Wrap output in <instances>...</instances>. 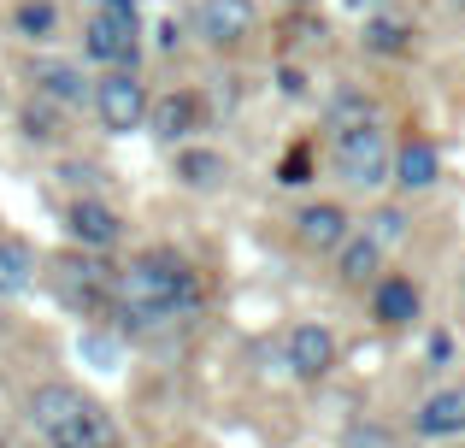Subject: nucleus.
Masks as SVG:
<instances>
[{
	"label": "nucleus",
	"instance_id": "1",
	"mask_svg": "<svg viewBox=\"0 0 465 448\" xmlns=\"http://www.w3.org/2000/svg\"><path fill=\"white\" fill-rule=\"evenodd\" d=\"M113 307L130 324L153 331V324H171V319L201 307V284H194V272L177 254H142V260H130L113 277Z\"/></svg>",
	"mask_w": 465,
	"mask_h": 448
},
{
	"label": "nucleus",
	"instance_id": "2",
	"mask_svg": "<svg viewBox=\"0 0 465 448\" xmlns=\"http://www.w3.org/2000/svg\"><path fill=\"white\" fill-rule=\"evenodd\" d=\"M30 425L42 431L47 448H113L118 443L106 407L77 395V390H65V383H42L30 395Z\"/></svg>",
	"mask_w": 465,
	"mask_h": 448
},
{
	"label": "nucleus",
	"instance_id": "3",
	"mask_svg": "<svg viewBox=\"0 0 465 448\" xmlns=\"http://www.w3.org/2000/svg\"><path fill=\"white\" fill-rule=\"evenodd\" d=\"M336 177H341V184H353V189H377V184L395 177L389 142H383V130H377L371 118L336 130Z\"/></svg>",
	"mask_w": 465,
	"mask_h": 448
},
{
	"label": "nucleus",
	"instance_id": "4",
	"mask_svg": "<svg viewBox=\"0 0 465 448\" xmlns=\"http://www.w3.org/2000/svg\"><path fill=\"white\" fill-rule=\"evenodd\" d=\"M89 59L101 65H136V0H101L89 18Z\"/></svg>",
	"mask_w": 465,
	"mask_h": 448
},
{
	"label": "nucleus",
	"instance_id": "5",
	"mask_svg": "<svg viewBox=\"0 0 465 448\" xmlns=\"http://www.w3.org/2000/svg\"><path fill=\"white\" fill-rule=\"evenodd\" d=\"M94 113H101L106 130H118V136H124V130H136L142 118H148V89H142L130 71H113V77L94 89Z\"/></svg>",
	"mask_w": 465,
	"mask_h": 448
},
{
	"label": "nucleus",
	"instance_id": "6",
	"mask_svg": "<svg viewBox=\"0 0 465 448\" xmlns=\"http://www.w3.org/2000/svg\"><path fill=\"white\" fill-rule=\"evenodd\" d=\"M54 289H59V301H71V307H106V301H113V272L94 265V260H59Z\"/></svg>",
	"mask_w": 465,
	"mask_h": 448
},
{
	"label": "nucleus",
	"instance_id": "7",
	"mask_svg": "<svg viewBox=\"0 0 465 448\" xmlns=\"http://www.w3.org/2000/svg\"><path fill=\"white\" fill-rule=\"evenodd\" d=\"M201 35L218 47H236L242 35L253 30V0H201Z\"/></svg>",
	"mask_w": 465,
	"mask_h": 448
},
{
	"label": "nucleus",
	"instance_id": "8",
	"mask_svg": "<svg viewBox=\"0 0 465 448\" xmlns=\"http://www.w3.org/2000/svg\"><path fill=\"white\" fill-rule=\"evenodd\" d=\"M289 366H295V378H324L336 366V336L324 324H295L289 331Z\"/></svg>",
	"mask_w": 465,
	"mask_h": 448
},
{
	"label": "nucleus",
	"instance_id": "9",
	"mask_svg": "<svg viewBox=\"0 0 465 448\" xmlns=\"http://www.w3.org/2000/svg\"><path fill=\"white\" fill-rule=\"evenodd\" d=\"M412 425H419V437H460L465 431V390L430 395V402L412 413Z\"/></svg>",
	"mask_w": 465,
	"mask_h": 448
},
{
	"label": "nucleus",
	"instance_id": "10",
	"mask_svg": "<svg viewBox=\"0 0 465 448\" xmlns=\"http://www.w3.org/2000/svg\"><path fill=\"white\" fill-rule=\"evenodd\" d=\"M148 124H153L159 142H183L194 124H201V101H194V95H165V101L148 106Z\"/></svg>",
	"mask_w": 465,
	"mask_h": 448
},
{
	"label": "nucleus",
	"instance_id": "11",
	"mask_svg": "<svg viewBox=\"0 0 465 448\" xmlns=\"http://www.w3.org/2000/svg\"><path fill=\"white\" fill-rule=\"evenodd\" d=\"M65 224H71V236H77L83 248H113L118 242V213L101 207V201H77V207L65 213Z\"/></svg>",
	"mask_w": 465,
	"mask_h": 448
},
{
	"label": "nucleus",
	"instance_id": "12",
	"mask_svg": "<svg viewBox=\"0 0 465 448\" xmlns=\"http://www.w3.org/2000/svg\"><path fill=\"white\" fill-rule=\"evenodd\" d=\"M436 172H442V160H436L430 142H407V148L395 154V184L401 189H430Z\"/></svg>",
	"mask_w": 465,
	"mask_h": 448
},
{
	"label": "nucleus",
	"instance_id": "13",
	"mask_svg": "<svg viewBox=\"0 0 465 448\" xmlns=\"http://www.w3.org/2000/svg\"><path fill=\"white\" fill-rule=\"evenodd\" d=\"M30 277H35V254L24 248V242L0 236V301L24 295V289H30Z\"/></svg>",
	"mask_w": 465,
	"mask_h": 448
},
{
	"label": "nucleus",
	"instance_id": "14",
	"mask_svg": "<svg viewBox=\"0 0 465 448\" xmlns=\"http://www.w3.org/2000/svg\"><path fill=\"white\" fill-rule=\"evenodd\" d=\"M295 224H301V242H307V248H336V242L348 236V213L330 207V201L324 207H307Z\"/></svg>",
	"mask_w": 465,
	"mask_h": 448
},
{
	"label": "nucleus",
	"instance_id": "15",
	"mask_svg": "<svg viewBox=\"0 0 465 448\" xmlns=\"http://www.w3.org/2000/svg\"><path fill=\"white\" fill-rule=\"evenodd\" d=\"M412 313H419V289H412L407 277H389V284L377 289V319L383 324H407Z\"/></svg>",
	"mask_w": 465,
	"mask_h": 448
},
{
	"label": "nucleus",
	"instance_id": "16",
	"mask_svg": "<svg viewBox=\"0 0 465 448\" xmlns=\"http://www.w3.org/2000/svg\"><path fill=\"white\" fill-rule=\"evenodd\" d=\"M377 254H383L377 236H353L348 248H341V277H348V284H365V277L377 272Z\"/></svg>",
	"mask_w": 465,
	"mask_h": 448
},
{
	"label": "nucleus",
	"instance_id": "17",
	"mask_svg": "<svg viewBox=\"0 0 465 448\" xmlns=\"http://www.w3.org/2000/svg\"><path fill=\"white\" fill-rule=\"evenodd\" d=\"M365 47H371V54H407L412 30L395 24V18H371V24H365Z\"/></svg>",
	"mask_w": 465,
	"mask_h": 448
},
{
	"label": "nucleus",
	"instance_id": "18",
	"mask_svg": "<svg viewBox=\"0 0 465 448\" xmlns=\"http://www.w3.org/2000/svg\"><path fill=\"white\" fill-rule=\"evenodd\" d=\"M35 83H42V95H47V101H83V77H77V71H71V65H42V71H35Z\"/></svg>",
	"mask_w": 465,
	"mask_h": 448
},
{
	"label": "nucleus",
	"instance_id": "19",
	"mask_svg": "<svg viewBox=\"0 0 465 448\" xmlns=\"http://www.w3.org/2000/svg\"><path fill=\"white\" fill-rule=\"evenodd\" d=\"M177 172H183V184L206 189V184H218V172H224V160H218V154H183V160H177Z\"/></svg>",
	"mask_w": 465,
	"mask_h": 448
},
{
	"label": "nucleus",
	"instance_id": "20",
	"mask_svg": "<svg viewBox=\"0 0 465 448\" xmlns=\"http://www.w3.org/2000/svg\"><path fill=\"white\" fill-rule=\"evenodd\" d=\"M18 30H24V35H47V30H54V6H47V0L18 6Z\"/></svg>",
	"mask_w": 465,
	"mask_h": 448
},
{
	"label": "nucleus",
	"instance_id": "21",
	"mask_svg": "<svg viewBox=\"0 0 465 448\" xmlns=\"http://www.w3.org/2000/svg\"><path fill=\"white\" fill-rule=\"evenodd\" d=\"M24 124H30V136H35V142L54 136V113H42V106H30V113H24Z\"/></svg>",
	"mask_w": 465,
	"mask_h": 448
},
{
	"label": "nucleus",
	"instance_id": "22",
	"mask_svg": "<svg viewBox=\"0 0 465 448\" xmlns=\"http://www.w3.org/2000/svg\"><path fill=\"white\" fill-rule=\"evenodd\" d=\"M371 224H377V230H371L377 242H395V236H401V213H377Z\"/></svg>",
	"mask_w": 465,
	"mask_h": 448
},
{
	"label": "nucleus",
	"instance_id": "23",
	"mask_svg": "<svg viewBox=\"0 0 465 448\" xmlns=\"http://www.w3.org/2000/svg\"><path fill=\"white\" fill-rule=\"evenodd\" d=\"M283 184H307V154H289V160H283Z\"/></svg>",
	"mask_w": 465,
	"mask_h": 448
},
{
	"label": "nucleus",
	"instance_id": "24",
	"mask_svg": "<svg viewBox=\"0 0 465 448\" xmlns=\"http://www.w3.org/2000/svg\"><path fill=\"white\" fill-rule=\"evenodd\" d=\"M348 6H353V12H377V6H383V0H348Z\"/></svg>",
	"mask_w": 465,
	"mask_h": 448
}]
</instances>
